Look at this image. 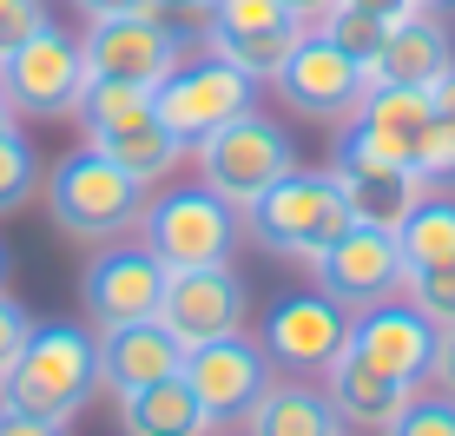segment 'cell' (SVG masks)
I'll list each match as a JSON object with an SVG mask.
<instances>
[{"label": "cell", "mask_w": 455, "mask_h": 436, "mask_svg": "<svg viewBox=\"0 0 455 436\" xmlns=\"http://www.w3.org/2000/svg\"><path fill=\"white\" fill-rule=\"evenodd\" d=\"M146 206L152 192L139 185L125 166H113L100 146H80L46 173V212L67 238L80 245H113V238H132L146 225Z\"/></svg>", "instance_id": "6da1fadb"}, {"label": "cell", "mask_w": 455, "mask_h": 436, "mask_svg": "<svg viewBox=\"0 0 455 436\" xmlns=\"http://www.w3.org/2000/svg\"><path fill=\"white\" fill-rule=\"evenodd\" d=\"M244 225H251V238H258L264 252L317 264V258L343 238V231L356 225V212H350V198H343L337 173L291 166L277 185H264V192L244 206Z\"/></svg>", "instance_id": "7a4b0ae2"}, {"label": "cell", "mask_w": 455, "mask_h": 436, "mask_svg": "<svg viewBox=\"0 0 455 436\" xmlns=\"http://www.w3.org/2000/svg\"><path fill=\"white\" fill-rule=\"evenodd\" d=\"M92 384H100V344L80 324H34L13 370L0 377V403L67 430L80 416V403L92 397Z\"/></svg>", "instance_id": "3957f363"}, {"label": "cell", "mask_w": 455, "mask_h": 436, "mask_svg": "<svg viewBox=\"0 0 455 436\" xmlns=\"http://www.w3.org/2000/svg\"><path fill=\"white\" fill-rule=\"evenodd\" d=\"M238 231H244L238 206H225L212 185H185V192H159L146 206L139 238L165 271H192V264H231Z\"/></svg>", "instance_id": "277c9868"}, {"label": "cell", "mask_w": 455, "mask_h": 436, "mask_svg": "<svg viewBox=\"0 0 455 436\" xmlns=\"http://www.w3.org/2000/svg\"><path fill=\"white\" fill-rule=\"evenodd\" d=\"M192 152H198V185H212V192L225 198V206H238V212L297 166L291 133L277 126V119H264L258 106L238 113L231 126H218L205 146H192Z\"/></svg>", "instance_id": "5b68a950"}, {"label": "cell", "mask_w": 455, "mask_h": 436, "mask_svg": "<svg viewBox=\"0 0 455 436\" xmlns=\"http://www.w3.org/2000/svg\"><path fill=\"white\" fill-rule=\"evenodd\" d=\"M258 106V80L238 67H225L218 53H198V60H179L159 86H152V113L172 126L179 146H205L218 126H231L238 113Z\"/></svg>", "instance_id": "8992f818"}, {"label": "cell", "mask_w": 455, "mask_h": 436, "mask_svg": "<svg viewBox=\"0 0 455 436\" xmlns=\"http://www.w3.org/2000/svg\"><path fill=\"white\" fill-rule=\"evenodd\" d=\"M0 93H7L13 119H73V106H80V93H86L80 40L46 20L40 34H27L0 60Z\"/></svg>", "instance_id": "52a82bcc"}, {"label": "cell", "mask_w": 455, "mask_h": 436, "mask_svg": "<svg viewBox=\"0 0 455 436\" xmlns=\"http://www.w3.org/2000/svg\"><path fill=\"white\" fill-rule=\"evenodd\" d=\"M277 93H284V106H291V113H304V119L350 126V119L363 113V100H370V67H363V60H350L331 34L310 27V34L291 46V60L277 67Z\"/></svg>", "instance_id": "ba28073f"}, {"label": "cell", "mask_w": 455, "mask_h": 436, "mask_svg": "<svg viewBox=\"0 0 455 436\" xmlns=\"http://www.w3.org/2000/svg\"><path fill=\"white\" fill-rule=\"evenodd\" d=\"M310 34V20H297L284 0H212V53L225 67L251 73V80H277V67L291 60V46Z\"/></svg>", "instance_id": "9c48e42d"}, {"label": "cell", "mask_w": 455, "mask_h": 436, "mask_svg": "<svg viewBox=\"0 0 455 436\" xmlns=\"http://www.w3.org/2000/svg\"><path fill=\"white\" fill-rule=\"evenodd\" d=\"M403 278H410L403 245H396V231H383V225H350L331 252L317 258V291L337 298L350 318L370 311V304H383V298H403Z\"/></svg>", "instance_id": "30bf717a"}, {"label": "cell", "mask_w": 455, "mask_h": 436, "mask_svg": "<svg viewBox=\"0 0 455 436\" xmlns=\"http://www.w3.org/2000/svg\"><path fill=\"white\" fill-rule=\"evenodd\" d=\"M251 298H244V278L231 264H192V271H165V298H159V324L179 337L185 351L212 344V337L244 331Z\"/></svg>", "instance_id": "8fae6325"}, {"label": "cell", "mask_w": 455, "mask_h": 436, "mask_svg": "<svg viewBox=\"0 0 455 436\" xmlns=\"http://www.w3.org/2000/svg\"><path fill=\"white\" fill-rule=\"evenodd\" d=\"M185 384L205 403L212 430L238 424V416H251L258 397L271 391V357H264V344H251L244 331H231V337H212V344L185 351Z\"/></svg>", "instance_id": "7c38bea8"}, {"label": "cell", "mask_w": 455, "mask_h": 436, "mask_svg": "<svg viewBox=\"0 0 455 436\" xmlns=\"http://www.w3.org/2000/svg\"><path fill=\"white\" fill-rule=\"evenodd\" d=\"M435 324L422 318L410 298H383L370 311H356L350 318V351L376 364L383 377H396L403 391H422L429 384V364H435Z\"/></svg>", "instance_id": "4fadbf2b"}, {"label": "cell", "mask_w": 455, "mask_h": 436, "mask_svg": "<svg viewBox=\"0 0 455 436\" xmlns=\"http://www.w3.org/2000/svg\"><path fill=\"white\" fill-rule=\"evenodd\" d=\"M331 173H337V185H343V198H350L356 225H383V231H396L403 218H410L422 198H429V185L416 179V166L370 152L350 126H343V139H337V166H331Z\"/></svg>", "instance_id": "5bb4252c"}, {"label": "cell", "mask_w": 455, "mask_h": 436, "mask_svg": "<svg viewBox=\"0 0 455 436\" xmlns=\"http://www.w3.org/2000/svg\"><path fill=\"white\" fill-rule=\"evenodd\" d=\"M80 53H86V80L159 86L165 73L185 60V46L172 40L152 13H113V20H92V34L80 40Z\"/></svg>", "instance_id": "9a60e30c"}, {"label": "cell", "mask_w": 455, "mask_h": 436, "mask_svg": "<svg viewBox=\"0 0 455 436\" xmlns=\"http://www.w3.org/2000/svg\"><path fill=\"white\" fill-rule=\"evenodd\" d=\"M264 357L271 364L297 370V377H317V370H331V357L350 344V311H343L337 298H277L271 311H264Z\"/></svg>", "instance_id": "2e32d148"}, {"label": "cell", "mask_w": 455, "mask_h": 436, "mask_svg": "<svg viewBox=\"0 0 455 436\" xmlns=\"http://www.w3.org/2000/svg\"><path fill=\"white\" fill-rule=\"evenodd\" d=\"M159 298H165V264L152 258L146 245H106L80 278V304L92 311L100 331L159 318Z\"/></svg>", "instance_id": "e0dca14e"}, {"label": "cell", "mask_w": 455, "mask_h": 436, "mask_svg": "<svg viewBox=\"0 0 455 436\" xmlns=\"http://www.w3.org/2000/svg\"><path fill=\"white\" fill-rule=\"evenodd\" d=\"M92 344H100V384L113 397L146 391V384H165V377H179V370H185V344L165 331L159 318L113 324V331H100Z\"/></svg>", "instance_id": "ac0fdd59"}, {"label": "cell", "mask_w": 455, "mask_h": 436, "mask_svg": "<svg viewBox=\"0 0 455 436\" xmlns=\"http://www.w3.org/2000/svg\"><path fill=\"white\" fill-rule=\"evenodd\" d=\"M449 60H455L449 27L416 7L383 34V46H376V60H370V86H435Z\"/></svg>", "instance_id": "d6986e66"}, {"label": "cell", "mask_w": 455, "mask_h": 436, "mask_svg": "<svg viewBox=\"0 0 455 436\" xmlns=\"http://www.w3.org/2000/svg\"><path fill=\"white\" fill-rule=\"evenodd\" d=\"M429 126H435L429 86H370L363 113L350 119V133L363 139L370 152L403 159V166H416V146H422V133H429Z\"/></svg>", "instance_id": "ffe728a7"}, {"label": "cell", "mask_w": 455, "mask_h": 436, "mask_svg": "<svg viewBox=\"0 0 455 436\" xmlns=\"http://www.w3.org/2000/svg\"><path fill=\"white\" fill-rule=\"evenodd\" d=\"M323 397L337 403L343 430H370V436H383L389 416L410 403V391H403L396 377H383L376 364H363L350 344H343V351L331 357V370H323Z\"/></svg>", "instance_id": "44dd1931"}, {"label": "cell", "mask_w": 455, "mask_h": 436, "mask_svg": "<svg viewBox=\"0 0 455 436\" xmlns=\"http://www.w3.org/2000/svg\"><path fill=\"white\" fill-rule=\"evenodd\" d=\"M119 430L125 436H212V416L205 403L192 397V384L165 377V384H146V391H125L119 397Z\"/></svg>", "instance_id": "7402d4cb"}, {"label": "cell", "mask_w": 455, "mask_h": 436, "mask_svg": "<svg viewBox=\"0 0 455 436\" xmlns=\"http://www.w3.org/2000/svg\"><path fill=\"white\" fill-rule=\"evenodd\" d=\"M251 436H343V416L323 391H310V377L271 384L251 410Z\"/></svg>", "instance_id": "603a6c76"}, {"label": "cell", "mask_w": 455, "mask_h": 436, "mask_svg": "<svg viewBox=\"0 0 455 436\" xmlns=\"http://www.w3.org/2000/svg\"><path fill=\"white\" fill-rule=\"evenodd\" d=\"M86 146H100L113 166H125L139 185H152V179H165L172 166H179V139H172V126L159 113H139V119H125L119 133H106V139H86Z\"/></svg>", "instance_id": "cb8c5ba5"}, {"label": "cell", "mask_w": 455, "mask_h": 436, "mask_svg": "<svg viewBox=\"0 0 455 436\" xmlns=\"http://www.w3.org/2000/svg\"><path fill=\"white\" fill-rule=\"evenodd\" d=\"M396 245H403V264L422 271V264H449L455 258V198H422V206L396 225Z\"/></svg>", "instance_id": "d4e9b609"}, {"label": "cell", "mask_w": 455, "mask_h": 436, "mask_svg": "<svg viewBox=\"0 0 455 436\" xmlns=\"http://www.w3.org/2000/svg\"><path fill=\"white\" fill-rule=\"evenodd\" d=\"M139 113H152V86H125V80H86L80 106H73V119H80L86 139L119 133L125 119H139Z\"/></svg>", "instance_id": "484cf974"}, {"label": "cell", "mask_w": 455, "mask_h": 436, "mask_svg": "<svg viewBox=\"0 0 455 436\" xmlns=\"http://www.w3.org/2000/svg\"><path fill=\"white\" fill-rule=\"evenodd\" d=\"M34 179H40L34 146L20 139V126H0V218L20 212L27 198H34Z\"/></svg>", "instance_id": "4316f807"}, {"label": "cell", "mask_w": 455, "mask_h": 436, "mask_svg": "<svg viewBox=\"0 0 455 436\" xmlns=\"http://www.w3.org/2000/svg\"><path fill=\"white\" fill-rule=\"evenodd\" d=\"M317 34H331V40H337V46H343V53H350V60H363V67H370V60H376V46H383V34H389V27L376 20V13H363V7H356V0H337V7L323 13V20H317Z\"/></svg>", "instance_id": "83f0119b"}, {"label": "cell", "mask_w": 455, "mask_h": 436, "mask_svg": "<svg viewBox=\"0 0 455 436\" xmlns=\"http://www.w3.org/2000/svg\"><path fill=\"white\" fill-rule=\"evenodd\" d=\"M403 298H410L422 318L435 324V331H449L455 324V258L449 264H422V271L403 278Z\"/></svg>", "instance_id": "f1b7e54d"}, {"label": "cell", "mask_w": 455, "mask_h": 436, "mask_svg": "<svg viewBox=\"0 0 455 436\" xmlns=\"http://www.w3.org/2000/svg\"><path fill=\"white\" fill-rule=\"evenodd\" d=\"M383 436H455V397H443V391H429V397L410 391V403L389 416Z\"/></svg>", "instance_id": "f546056e"}, {"label": "cell", "mask_w": 455, "mask_h": 436, "mask_svg": "<svg viewBox=\"0 0 455 436\" xmlns=\"http://www.w3.org/2000/svg\"><path fill=\"white\" fill-rule=\"evenodd\" d=\"M139 13H152V20L165 27L179 46H192V40H212V0H146Z\"/></svg>", "instance_id": "4dcf8cb0"}, {"label": "cell", "mask_w": 455, "mask_h": 436, "mask_svg": "<svg viewBox=\"0 0 455 436\" xmlns=\"http://www.w3.org/2000/svg\"><path fill=\"white\" fill-rule=\"evenodd\" d=\"M416 179H422V185H455V126L435 119V126L422 133V146H416Z\"/></svg>", "instance_id": "1f68e13d"}, {"label": "cell", "mask_w": 455, "mask_h": 436, "mask_svg": "<svg viewBox=\"0 0 455 436\" xmlns=\"http://www.w3.org/2000/svg\"><path fill=\"white\" fill-rule=\"evenodd\" d=\"M40 27H46V7H40V0H0V60H7L27 34H40Z\"/></svg>", "instance_id": "d6a6232c"}, {"label": "cell", "mask_w": 455, "mask_h": 436, "mask_svg": "<svg viewBox=\"0 0 455 436\" xmlns=\"http://www.w3.org/2000/svg\"><path fill=\"white\" fill-rule=\"evenodd\" d=\"M27 337H34V318H27V311L13 304L7 291H0V377L13 370V357H20V344H27Z\"/></svg>", "instance_id": "836d02e7"}, {"label": "cell", "mask_w": 455, "mask_h": 436, "mask_svg": "<svg viewBox=\"0 0 455 436\" xmlns=\"http://www.w3.org/2000/svg\"><path fill=\"white\" fill-rule=\"evenodd\" d=\"M429 384H435L443 397H455V324H449L443 337H435V364H429Z\"/></svg>", "instance_id": "e575fe53"}, {"label": "cell", "mask_w": 455, "mask_h": 436, "mask_svg": "<svg viewBox=\"0 0 455 436\" xmlns=\"http://www.w3.org/2000/svg\"><path fill=\"white\" fill-rule=\"evenodd\" d=\"M0 436H67V430L46 424V416H27V410H7V403H0Z\"/></svg>", "instance_id": "d590c367"}, {"label": "cell", "mask_w": 455, "mask_h": 436, "mask_svg": "<svg viewBox=\"0 0 455 436\" xmlns=\"http://www.w3.org/2000/svg\"><path fill=\"white\" fill-rule=\"evenodd\" d=\"M429 100H435V119H443V126H455V60L443 67V80L429 86Z\"/></svg>", "instance_id": "8d00e7d4"}, {"label": "cell", "mask_w": 455, "mask_h": 436, "mask_svg": "<svg viewBox=\"0 0 455 436\" xmlns=\"http://www.w3.org/2000/svg\"><path fill=\"white\" fill-rule=\"evenodd\" d=\"M73 7H80L86 20H113V13H139L146 0H73Z\"/></svg>", "instance_id": "74e56055"}, {"label": "cell", "mask_w": 455, "mask_h": 436, "mask_svg": "<svg viewBox=\"0 0 455 436\" xmlns=\"http://www.w3.org/2000/svg\"><path fill=\"white\" fill-rule=\"evenodd\" d=\"M284 7L297 13V20H310V27H317V20H323V13H331V7H337V0H284Z\"/></svg>", "instance_id": "f35d334b"}, {"label": "cell", "mask_w": 455, "mask_h": 436, "mask_svg": "<svg viewBox=\"0 0 455 436\" xmlns=\"http://www.w3.org/2000/svg\"><path fill=\"white\" fill-rule=\"evenodd\" d=\"M410 7H422V13H449L455 0H410Z\"/></svg>", "instance_id": "ab89813d"}, {"label": "cell", "mask_w": 455, "mask_h": 436, "mask_svg": "<svg viewBox=\"0 0 455 436\" xmlns=\"http://www.w3.org/2000/svg\"><path fill=\"white\" fill-rule=\"evenodd\" d=\"M0 126H13V106H7V93H0Z\"/></svg>", "instance_id": "60d3db41"}, {"label": "cell", "mask_w": 455, "mask_h": 436, "mask_svg": "<svg viewBox=\"0 0 455 436\" xmlns=\"http://www.w3.org/2000/svg\"><path fill=\"white\" fill-rule=\"evenodd\" d=\"M0 285H7V245H0Z\"/></svg>", "instance_id": "b9f144b4"}, {"label": "cell", "mask_w": 455, "mask_h": 436, "mask_svg": "<svg viewBox=\"0 0 455 436\" xmlns=\"http://www.w3.org/2000/svg\"><path fill=\"white\" fill-rule=\"evenodd\" d=\"M343 436H363V430H343Z\"/></svg>", "instance_id": "7bdbcfd3"}]
</instances>
